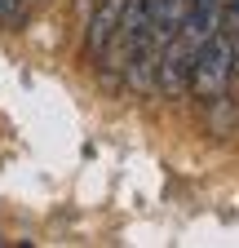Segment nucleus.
<instances>
[{"label":"nucleus","instance_id":"obj_1","mask_svg":"<svg viewBox=\"0 0 239 248\" xmlns=\"http://www.w3.org/2000/svg\"><path fill=\"white\" fill-rule=\"evenodd\" d=\"M239 71V53L230 31H213V36L195 40L191 53V93L195 98H222Z\"/></svg>","mask_w":239,"mask_h":248},{"label":"nucleus","instance_id":"obj_2","mask_svg":"<svg viewBox=\"0 0 239 248\" xmlns=\"http://www.w3.org/2000/svg\"><path fill=\"white\" fill-rule=\"evenodd\" d=\"M191 45L182 36H168L155 53V89L164 93V98H177V93L191 89Z\"/></svg>","mask_w":239,"mask_h":248},{"label":"nucleus","instance_id":"obj_3","mask_svg":"<svg viewBox=\"0 0 239 248\" xmlns=\"http://www.w3.org/2000/svg\"><path fill=\"white\" fill-rule=\"evenodd\" d=\"M124 14H129V0H98L93 18H89V36H84V49L89 58H98L115 45L120 27H124Z\"/></svg>","mask_w":239,"mask_h":248},{"label":"nucleus","instance_id":"obj_4","mask_svg":"<svg viewBox=\"0 0 239 248\" xmlns=\"http://www.w3.org/2000/svg\"><path fill=\"white\" fill-rule=\"evenodd\" d=\"M222 27V0H186V36L204 40Z\"/></svg>","mask_w":239,"mask_h":248},{"label":"nucleus","instance_id":"obj_5","mask_svg":"<svg viewBox=\"0 0 239 248\" xmlns=\"http://www.w3.org/2000/svg\"><path fill=\"white\" fill-rule=\"evenodd\" d=\"M222 31L239 40V0H222Z\"/></svg>","mask_w":239,"mask_h":248},{"label":"nucleus","instance_id":"obj_6","mask_svg":"<svg viewBox=\"0 0 239 248\" xmlns=\"http://www.w3.org/2000/svg\"><path fill=\"white\" fill-rule=\"evenodd\" d=\"M27 9V0H0V27H14Z\"/></svg>","mask_w":239,"mask_h":248}]
</instances>
